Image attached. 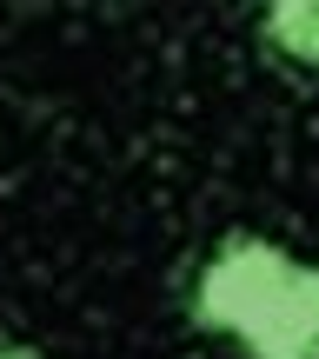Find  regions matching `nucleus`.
I'll use <instances>...</instances> for the list:
<instances>
[{
    "label": "nucleus",
    "mask_w": 319,
    "mask_h": 359,
    "mask_svg": "<svg viewBox=\"0 0 319 359\" xmlns=\"http://www.w3.org/2000/svg\"><path fill=\"white\" fill-rule=\"evenodd\" d=\"M186 320L246 359H319V266L266 233H226L186 286Z\"/></svg>",
    "instance_id": "obj_1"
},
{
    "label": "nucleus",
    "mask_w": 319,
    "mask_h": 359,
    "mask_svg": "<svg viewBox=\"0 0 319 359\" xmlns=\"http://www.w3.org/2000/svg\"><path fill=\"white\" fill-rule=\"evenodd\" d=\"M0 359H47V353L27 346V339H0Z\"/></svg>",
    "instance_id": "obj_3"
},
{
    "label": "nucleus",
    "mask_w": 319,
    "mask_h": 359,
    "mask_svg": "<svg viewBox=\"0 0 319 359\" xmlns=\"http://www.w3.org/2000/svg\"><path fill=\"white\" fill-rule=\"evenodd\" d=\"M259 47L299 74H319V0H273L259 13Z\"/></svg>",
    "instance_id": "obj_2"
}]
</instances>
